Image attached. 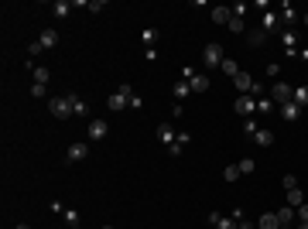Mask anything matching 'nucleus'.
<instances>
[{
	"mask_svg": "<svg viewBox=\"0 0 308 229\" xmlns=\"http://www.w3.org/2000/svg\"><path fill=\"white\" fill-rule=\"evenodd\" d=\"M134 96H137V92H134V89H130L127 82H123V86H120V89H117V92H113V96L106 99V106H110L113 113H120L123 106H130V99H134Z\"/></svg>",
	"mask_w": 308,
	"mask_h": 229,
	"instance_id": "1",
	"label": "nucleus"
},
{
	"mask_svg": "<svg viewBox=\"0 0 308 229\" xmlns=\"http://www.w3.org/2000/svg\"><path fill=\"white\" fill-rule=\"evenodd\" d=\"M223 58H226V55H223V45H219V41H209V45L202 48V65L219 69V65H223Z\"/></svg>",
	"mask_w": 308,
	"mask_h": 229,
	"instance_id": "2",
	"label": "nucleus"
},
{
	"mask_svg": "<svg viewBox=\"0 0 308 229\" xmlns=\"http://www.w3.org/2000/svg\"><path fill=\"white\" fill-rule=\"evenodd\" d=\"M291 96H295V86H288V82H274V86H271V99H274V106L291 103Z\"/></svg>",
	"mask_w": 308,
	"mask_h": 229,
	"instance_id": "3",
	"label": "nucleus"
},
{
	"mask_svg": "<svg viewBox=\"0 0 308 229\" xmlns=\"http://www.w3.org/2000/svg\"><path fill=\"white\" fill-rule=\"evenodd\" d=\"M48 110H52V116H72V99H69V92L65 96H55V99H48Z\"/></svg>",
	"mask_w": 308,
	"mask_h": 229,
	"instance_id": "4",
	"label": "nucleus"
},
{
	"mask_svg": "<svg viewBox=\"0 0 308 229\" xmlns=\"http://www.w3.org/2000/svg\"><path fill=\"white\" fill-rule=\"evenodd\" d=\"M182 79L188 82V89H192V92H206V89H209V76H202V72L185 69V72H182Z\"/></svg>",
	"mask_w": 308,
	"mask_h": 229,
	"instance_id": "5",
	"label": "nucleus"
},
{
	"mask_svg": "<svg viewBox=\"0 0 308 229\" xmlns=\"http://www.w3.org/2000/svg\"><path fill=\"white\" fill-rule=\"evenodd\" d=\"M233 110H236V116H253V113H257V99H253L250 92H246V96H236Z\"/></svg>",
	"mask_w": 308,
	"mask_h": 229,
	"instance_id": "6",
	"label": "nucleus"
},
{
	"mask_svg": "<svg viewBox=\"0 0 308 229\" xmlns=\"http://www.w3.org/2000/svg\"><path fill=\"white\" fill-rule=\"evenodd\" d=\"M253 82H257V79L250 76V72H236V76H233V86H236V89H240L243 96L250 92V86H253Z\"/></svg>",
	"mask_w": 308,
	"mask_h": 229,
	"instance_id": "7",
	"label": "nucleus"
},
{
	"mask_svg": "<svg viewBox=\"0 0 308 229\" xmlns=\"http://www.w3.org/2000/svg\"><path fill=\"white\" fill-rule=\"evenodd\" d=\"M106 134H110L106 120H89V137H92V141H103Z\"/></svg>",
	"mask_w": 308,
	"mask_h": 229,
	"instance_id": "8",
	"label": "nucleus"
},
{
	"mask_svg": "<svg viewBox=\"0 0 308 229\" xmlns=\"http://www.w3.org/2000/svg\"><path fill=\"white\" fill-rule=\"evenodd\" d=\"M264 41H267V31H264V28H253V31H246V45H250V48H260Z\"/></svg>",
	"mask_w": 308,
	"mask_h": 229,
	"instance_id": "9",
	"label": "nucleus"
},
{
	"mask_svg": "<svg viewBox=\"0 0 308 229\" xmlns=\"http://www.w3.org/2000/svg\"><path fill=\"white\" fill-rule=\"evenodd\" d=\"M175 137H178V134H175L171 123H157V141H161V144H175Z\"/></svg>",
	"mask_w": 308,
	"mask_h": 229,
	"instance_id": "10",
	"label": "nucleus"
},
{
	"mask_svg": "<svg viewBox=\"0 0 308 229\" xmlns=\"http://www.w3.org/2000/svg\"><path fill=\"white\" fill-rule=\"evenodd\" d=\"M38 41H41V48H55V45H59V31H55V28H45Z\"/></svg>",
	"mask_w": 308,
	"mask_h": 229,
	"instance_id": "11",
	"label": "nucleus"
},
{
	"mask_svg": "<svg viewBox=\"0 0 308 229\" xmlns=\"http://www.w3.org/2000/svg\"><path fill=\"white\" fill-rule=\"evenodd\" d=\"M295 219H298V212H295L291 205H281V209H277V223H281V226H291Z\"/></svg>",
	"mask_w": 308,
	"mask_h": 229,
	"instance_id": "12",
	"label": "nucleus"
},
{
	"mask_svg": "<svg viewBox=\"0 0 308 229\" xmlns=\"http://www.w3.org/2000/svg\"><path fill=\"white\" fill-rule=\"evenodd\" d=\"M257 229H281V223H277V212H264V216L257 219Z\"/></svg>",
	"mask_w": 308,
	"mask_h": 229,
	"instance_id": "13",
	"label": "nucleus"
},
{
	"mask_svg": "<svg viewBox=\"0 0 308 229\" xmlns=\"http://www.w3.org/2000/svg\"><path fill=\"white\" fill-rule=\"evenodd\" d=\"M86 154H89V144H72L69 147V161L79 164V161H86Z\"/></svg>",
	"mask_w": 308,
	"mask_h": 229,
	"instance_id": "14",
	"label": "nucleus"
},
{
	"mask_svg": "<svg viewBox=\"0 0 308 229\" xmlns=\"http://www.w3.org/2000/svg\"><path fill=\"white\" fill-rule=\"evenodd\" d=\"M277 24H281V21H277V14H274V10H264V21H260V28L271 34V31H277Z\"/></svg>",
	"mask_w": 308,
	"mask_h": 229,
	"instance_id": "15",
	"label": "nucleus"
},
{
	"mask_svg": "<svg viewBox=\"0 0 308 229\" xmlns=\"http://www.w3.org/2000/svg\"><path fill=\"white\" fill-rule=\"evenodd\" d=\"M171 96H175V99H178V103H182V99H185V96H192V89H188V82H185V79H178V82H175V86H171Z\"/></svg>",
	"mask_w": 308,
	"mask_h": 229,
	"instance_id": "16",
	"label": "nucleus"
},
{
	"mask_svg": "<svg viewBox=\"0 0 308 229\" xmlns=\"http://www.w3.org/2000/svg\"><path fill=\"white\" fill-rule=\"evenodd\" d=\"M69 99H72V116H86V113H89V106L82 103L79 92H69Z\"/></svg>",
	"mask_w": 308,
	"mask_h": 229,
	"instance_id": "17",
	"label": "nucleus"
},
{
	"mask_svg": "<svg viewBox=\"0 0 308 229\" xmlns=\"http://www.w3.org/2000/svg\"><path fill=\"white\" fill-rule=\"evenodd\" d=\"M288 205H291V209H302V205H305V192H302V188H291V192H288Z\"/></svg>",
	"mask_w": 308,
	"mask_h": 229,
	"instance_id": "18",
	"label": "nucleus"
},
{
	"mask_svg": "<svg viewBox=\"0 0 308 229\" xmlns=\"http://www.w3.org/2000/svg\"><path fill=\"white\" fill-rule=\"evenodd\" d=\"M230 17H233L230 7H213V21L216 24H230Z\"/></svg>",
	"mask_w": 308,
	"mask_h": 229,
	"instance_id": "19",
	"label": "nucleus"
},
{
	"mask_svg": "<svg viewBox=\"0 0 308 229\" xmlns=\"http://www.w3.org/2000/svg\"><path fill=\"white\" fill-rule=\"evenodd\" d=\"M291 103L305 110V106H308V86H298V89H295V96H291Z\"/></svg>",
	"mask_w": 308,
	"mask_h": 229,
	"instance_id": "20",
	"label": "nucleus"
},
{
	"mask_svg": "<svg viewBox=\"0 0 308 229\" xmlns=\"http://www.w3.org/2000/svg\"><path fill=\"white\" fill-rule=\"evenodd\" d=\"M281 116H284V120H298V116H302V106H295V103H284V106H281Z\"/></svg>",
	"mask_w": 308,
	"mask_h": 229,
	"instance_id": "21",
	"label": "nucleus"
},
{
	"mask_svg": "<svg viewBox=\"0 0 308 229\" xmlns=\"http://www.w3.org/2000/svg\"><path fill=\"white\" fill-rule=\"evenodd\" d=\"M253 141H257V144H260V147H271V144H274V134H271V130H264V127H260V130H257V134H253Z\"/></svg>",
	"mask_w": 308,
	"mask_h": 229,
	"instance_id": "22",
	"label": "nucleus"
},
{
	"mask_svg": "<svg viewBox=\"0 0 308 229\" xmlns=\"http://www.w3.org/2000/svg\"><path fill=\"white\" fill-rule=\"evenodd\" d=\"M31 72H34V82H41V86H48V79H52V72H48L45 65H31Z\"/></svg>",
	"mask_w": 308,
	"mask_h": 229,
	"instance_id": "23",
	"label": "nucleus"
},
{
	"mask_svg": "<svg viewBox=\"0 0 308 229\" xmlns=\"http://www.w3.org/2000/svg\"><path fill=\"white\" fill-rule=\"evenodd\" d=\"M226 28H230L233 34H246V24H243V17H236V14L230 17V24H226Z\"/></svg>",
	"mask_w": 308,
	"mask_h": 229,
	"instance_id": "24",
	"label": "nucleus"
},
{
	"mask_svg": "<svg viewBox=\"0 0 308 229\" xmlns=\"http://www.w3.org/2000/svg\"><path fill=\"white\" fill-rule=\"evenodd\" d=\"M219 69H223V72H226V76H236V72H240V65H236V62H233V58H223V65H219Z\"/></svg>",
	"mask_w": 308,
	"mask_h": 229,
	"instance_id": "25",
	"label": "nucleus"
},
{
	"mask_svg": "<svg viewBox=\"0 0 308 229\" xmlns=\"http://www.w3.org/2000/svg\"><path fill=\"white\" fill-rule=\"evenodd\" d=\"M271 110H274V99H271V96L257 99V113H271Z\"/></svg>",
	"mask_w": 308,
	"mask_h": 229,
	"instance_id": "26",
	"label": "nucleus"
},
{
	"mask_svg": "<svg viewBox=\"0 0 308 229\" xmlns=\"http://www.w3.org/2000/svg\"><path fill=\"white\" fill-rule=\"evenodd\" d=\"M141 38H144V45H148V48H154V41H157V31H154V28H148Z\"/></svg>",
	"mask_w": 308,
	"mask_h": 229,
	"instance_id": "27",
	"label": "nucleus"
},
{
	"mask_svg": "<svg viewBox=\"0 0 308 229\" xmlns=\"http://www.w3.org/2000/svg\"><path fill=\"white\" fill-rule=\"evenodd\" d=\"M52 14H55V17H65V14H69V3H65V0H59V3L52 7Z\"/></svg>",
	"mask_w": 308,
	"mask_h": 229,
	"instance_id": "28",
	"label": "nucleus"
},
{
	"mask_svg": "<svg viewBox=\"0 0 308 229\" xmlns=\"http://www.w3.org/2000/svg\"><path fill=\"white\" fill-rule=\"evenodd\" d=\"M31 96H34V99H41V96H48V86H41V82H34V86H31Z\"/></svg>",
	"mask_w": 308,
	"mask_h": 229,
	"instance_id": "29",
	"label": "nucleus"
},
{
	"mask_svg": "<svg viewBox=\"0 0 308 229\" xmlns=\"http://www.w3.org/2000/svg\"><path fill=\"white\" fill-rule=\"evenodd\" d=\"M236 168H240V174H250V171H253V157H243Z\"/></svg>",
	"mask_w": 308,
	"mask_h": 229,
	"instance_id": "30",
	"label": "nucleus"
},
{
	"mask_svg": "<svg viewBox=\"0 0 308 229\" xmlns=\"http://www.w3.org/2000/svg\"><path fill=\"white\" fill-rule=\"evenodd\" d=\"M281 185H284V192H291V188H298V178H295V174H284Z\"/></svg>",
	"mask_w": 308,
	"mask_h": 229,
	"instance_id": "31",
	"label": "nucleus"
},
{
	"mask_svg": "<svg viewBox=\"0 0 308 229\" xmlns=\"http://www.w3.org/2000/svg\"><path fill=\"white\" fill-rule=\"evenodd\" d=\"M216 229H236V219H233V216H223V219L216 223Z\"/></svg>",
	"mask_w": 308,
	"mask_h": 229,
	"instance_id": "32",
	"label": "nucleus"
},
{
	"mask_svg": "<svg viewBox=\"0 0 308 229\" xmlns=\"http://www.w3.org/2000/svg\"><path fill=\"white\" fill-rule=\"evenodd\" d=\"M223 178H226V181H236V178H240V168H236V164H230V168L223 171Z\"/></svg>",
	"mask_w": 308,
	"mask_h": 229,
	"instance_id": "33",
	"label": "nucleus"
},
{
	"mask_svg": "<svg viewBox=\"0 0 308 229\" xmlns=\"http://www.w3.org/2000/svg\"><path fill=\"white\" fill-rule=\"evenodd\" d=\"M281 17H284V21H295V7L284 3V7H281Z\"/></svg>",
	"mask_w": 308,
	"mask_h": 229,
	"instance_id": "34",
	"label": "nucleus"
},
{
	"mask_svg": "<svg viewBox=\"0 0 308 229\" xmlns=\"http://www.w3.org/2000/svg\"><path fill=\"white\" fill-rule=\"evenodd\" d=\"M257 130H260V127H257V123H253V120H246V123H243V134H246V137H253V134H257Z\"/></svg>",
	"mask_w": 308,
	"mask_h": 229,
	"instance_id": "35",
	"label": "nucleus"
},
{
	"mask_svg": "<svg viewBox=\"0 0 308 229\" xmlns=\"http://www.w3.org/2000/svg\"><path fill=\"white\" fill-rule=\"evenodd\" d=\"M182 151H185V144H178V141H175V144H168V154H171V157H178Z\"/></svg>",
	"mask_w": 308,
	"mask_h": 229,
	"instance_id": "36",
	"label": "nucleus"
},
{
	"mask_svg": "<svg viewBox=\"0 0 308 229\" xmlns=\"http://www.w3.org/2000/svg\"><path fill=\"white\" fill-rule=\"evenodd\" d=\"M281 38H284V45H288V48H295V41H298V38H295V31H284Z\"/></svg>",
	"mask_w": 308,
	"mask_h": 229,
	"instance_id": "37",
	"label": "nucleus"
},
{
	"mask_svg": "<svg viewBox=\"0 0 308 229\" xmlns=\"http://www.w3.org/2000/svg\"><path fill=\"white\" fill-rule=\"evenodd\" d=\"M103 7H106V0H92V3H89V10H92V14H99Z\"/></svg>",
	"mask_w": 308,
	"mask_h": 229,
	"instance_id": "38",
	"label": "nucleus"
},
{
	"mask_svg": "<svg viewBox=\"0 0 308 229\" xmlns=\"http://www.w3.org/2000/svg\"><path fill=\"white\" fill-rule=\"evenodd\" d=\"M28 52H31V58H34V55H41L45 48H41V41H31V48H28Z\"/></svg>",
	"mask_w": 308,
	"mask_h": 229,
	"instance_id": "39",
	"label": "nucleus"
},
{
	"mask_svg": "<svg viewBox=\"0 0 308 229\" xmlns=\"http://www.w3.org/2000/svg\"><path fill=\"white\" fill-rule=\"evenodd\" d=\"M65 219H69V226H79V216L72 212V209H65Z\"/></svg>",
	"mask_w": 308,
	"mask_h": 229,
	"instance_id": "40",
	"label": "nucleus"
},
{
	"mask_svg": "<svg viewBox=\"0 0 308 229\" xmlns=\"http://www.w3.org/2000/svg\"><path fill=\"white\" fill-rule=\"evenodd\" d=\"M295 212H298V219H302V223H308V202L302 205V209H295Z\"/></svg>",
	"mask_w": 308,
	"mask_h": 229,
	"instance_id": "41",
	"label": "nucleus"
},
{
	"mask_svg": "<svg viewBox=\"0 0 308 229\" xmlns=\"http://www.w3.org/2000/svg\"><path fill=\"white\" fill-rule=\"evenodd\" d=\"M236 229H253V226H250L246 219H240V223H236Z\"/></svg>",
	"mask_w": 308,
	"mask_h": 229,
	"instance_id": "42",
	"label": "nucleus"
},
{
	"mask_svg": "<svg viewBox=\"0 0 308 229\" xmlns=\"http://www.w3.org/2000/svg\"><path fill=\"white\" fill-rule=\"evenodd\" d=\"M14 229H28V226H24V223H17V226H14Z\"/></svg>",
	"mask_w": 308,
	"mask_h": 229,
	"instance_id": "43",
	"label": "nucleus"
},
{
	"mask_svg": "<svg viewBox=\"0 0 308 229\" xmlns=\"http://www.w3.org/2000/svg\"><path fill=\"white\" fill-rule=\"evenodd\" d=\"M298 229H308V223H298Z\"/></svg>",
	"mask_w": 308,
	"mask_h": 229,
	"instance_id": "44",
	"label": "nucleus"
},
{
	"mask_svg": "<svg viewBox=\"0 0 308 229\" xmlns=\"http://www.w3.org/2000/svg\"><path fill=\"white\" fill-rule=\"evenodd\" d=\"M305 28H308V14H305Z\"/></svg>",
	"mask_w": 308,
	"mask_h": 229,
	"instance_id": "45",
	"label": "nucleus"
},
{
	"mask_svg": "<svg viewBox=\"0 0 308 229\" xmlns=\"http://www.w3.org/2000/svg\"><path fill=\"white\" fill-rule=\"evenodd\" d=\"M103 229H113V226H103Z\"/></svg>",
	"mask_w": 308,
	"mask_h": 229,
	"instance_id": "46",
	"label": "nucleus"
},
{
	"mask_svg": "<svg viewBox=\"0 0 308 229\" xmlns=\"http://www.w3.org/2000/svg\"><path fill=\"white\" fill-rule=\"evenodd\" d=\"M69 229H79V226H69Z\"/></svg>",
	"mask_w": 308,
	"mask_h": 229,
	"instance_id": "47",
	"label": "nucleus"
}]
</instances>
